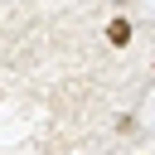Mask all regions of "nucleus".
Here are the masks:
<instances>
[{
	"label": "nucleus",
	"mask_w": 155,
	"mask_h": 155,
	"mask_svg": "<svg viewBox=\"0 0 155 155\" xmlns=\"http://www.w3.org/2000/svg\"><path fill=\"white\" fill-rule=\"evenodd\" d=\"M107 39H111L116 48H126V44H131V24H126V19H111V24H107Z\"/></svg>",
	"instance_id": "nucleus-1"
}]
</instances>
